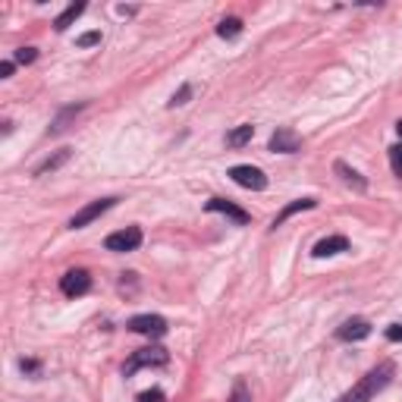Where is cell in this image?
<instances>
[{"instance_id":"obj_11","label":"cell","mask_w":402,"mask_h":402,"mask_svg":"<svg viewBox=\"0 0 402 402\" xmlns=\"http://www.w3.org/2000/svg\"><path fill=\"white\" fill-rule=\"evenodd\" d=\"M339 251H349V239L345 236H327V239H320V242L314 245L311 255L314 258H333V255H339Z\"/></svg>"},{"instance_id":"obj_21","label":"cell","mask_w":402,"mask_h":402,"mask_svg":"<svg viewBox=\"0 0 402 402\" xmlns=\"http://www.w3.org/2000/svg\"><path fill=\"white\" fill-rule=\"evenodd\" d=\"M188 98H192V85H182L179 91H176L173 98H170V107H182V104H186Z\"/></svg>"},{"instance_id":"obj_22","label":"cell","mask_w":402,"mask_h":402,"mask_svg":"<svg viewBox=\"0 0 402 402\" xmlns=\"http://www.w3.org/2000/svg\"><path fill=\"white\" fill-rule=\"evenodd\" d=\"M35 57H38L35 47H19L16 50V63H35Z\"/></svg>"},{"instance_id":"obj_14","label":"cell","mask_w":402,"mask_h":402,"mask_svg":"<svg viewBox=\"0 0 402 402\" xmlns=\"http://www.w3.org/2000/svg\"><path fill=\"white\" fill-rule=\"evenodd\" d=\"M82 13H85V3H69V6H66V10H63V13H60V16H57L54 29H57V31H66V29H69V25H73V22H75V19H79V16H82Z\"/></svg>"},{"instance_id":"obj_10","label":"cell","mask_w":402,"mask_h":402,"mask_svg":"<svg viewBox=\"0 0 402 402\" xmlns=\"http://www.w3.org/2000/svg\"><path fill=\"white\" fill-rule=\"evenodd\" d=\"M336 336L343 339V343H355V339H364L371 336V324L364 318H349L343 327L336 330Z\"/></svg>"},{"instance_id":"obj_7","label":"cell","mask_w":402,"mask_h":402,"mask_svg":"<svg viewBox=\"0 0 402 402\" xmlns=\"http://www.w3.org/2000/svg\"><path fill=\"white\" fill-rule=\"evenodd\" d=\"M60 289H63V295H69V299L85 295L88 289H91V276H88V270H66L60 280Z\"/></svg>"},{"instance_id":"obj_3","label":"cell","mask_w":402,"mask_h":402,"mask_svg":"<svg viewBox=\"0 0 402 402\" xmlns=\"http://www.w3.org/2000/svg\"><path fill=\"white\" fill-rule=\"evenodd\" d=\"M230 179L236 182V186L242 188H251V192H261V188H267V176H264V170L251 167V163H239V167L230 170Z\"/></svg>"},{"instance_id":"obj_20","label":"cell","mask_w":402,"mask_h":402,"mask_svg":"<svg viewBox=\"0 0 402 402\" xmlns=\"http://www.w3.org/2000/svg\"><path fill=\"white\" fill-rule=\"evenodd\" d=\"M389 167H393V173L402 179V144H393V148H389Z\"/></svg>"},{"instance_id":"obj_5","label":"cell","mask_w":402,"mask_h":402,"mask_svg":"<svg viewBox=\"0 0 402 402\" xmlns=\"http://www.w3.org/2000/svg\"><path fill=\"white\" fill-rule=\"evenodd\" d=\"M126 327H129L132 333H144V336H151V339H157V336L167 333V320H163L161 314H135Z\"/></svg>"},{"instance_id":"obj_12","label":"cell","mask_w":402,"mask_h":402,"mask_svg":"<svg viewBox=\"0 0 402 402\" xmlns=\"http://www.w3.org/2000/svg\"><path fill=\"white\" fill-rule=\"evenodd\" d=\"M314 204H318V201H314V198H299V201H292V204H286V207H283V211L274 217V230H276V226H283V223H286V220L292 217V214H299V211H311Z\"/></svg>"},{"instance_id":"obj_15","label":"cell","mask_w":402,"mask_h":402,"mask_svg":"<svg viewBox=\"0 0 402 402\" xmlns=\"http://www.w3.org/2000/svg\"><path fill=\"white\" fill-rule=\"evenodd\" d=\"M251 135H255V126H251V123L236 126L232 132H226V144H230V148H242V144L251 142Z\"/></svg>"},{"instance_id":"obj_6","label":"cell","mask_w":402,"mask_h":402,"mask_svg":"<svg viewBox=\"0 0 402 402\" xmlns=\"http://www.w3.org/2000/svg\"><path fill=\"white\" fill-rule=\"evenodd\" d=\"M113 204H117V198H98V201H91V204H85L73 220H69V230H82V226H88L91 220H98L104 211H110Z\"/></svg>"},{"instance_id":"obj_1","label":"cell","mask_w":402,"mask_h":402,"mask_svg":"<svg viewBox=\"0 0 402 402\" xmlns=\"http://www.w3.org/2000/svg\"><path fill=\"white\" fill-rule=\"evenodd\" d=\"M393 374H396V364H393V362H380L377 368H371L368 374H364L362 380L355 383V387L345 389V393L339 396L336 402H371L383 387H387Z\"/></svg>"},{"instance_id":"obj_17","label":"cell","mask_w":402,"mask_h":402,"mask_svg":"<svg viewBox=\"0 0 402 402\" xmlns=\"http://www.w3.org/2000/svg\"><path fill=\"white\" fill-rule=\"evenodd\" d=\"M239 31H242V19H236V16L223 19V22L217 25V35H220V38H236Z\"/></svg>"},{"instance_id":"obj_26","label":"cell","mask_w":402,"mask_h":402,"mask_svg":"<svg viewBox=\"0 0 402 402\" xmlns=\"http://www.w3.org/2000/svg\"><path fill=\"white\" fill-rule=\"evenodd\" d=\"M0 75H3V79H10V75H13V63L10 60L0 63Z\"/></svg>"},{"instance_id":"obj_9","label":"cell","mask_w":402,"mask_h":402,"mask_svg":"<svg viewBox=\"0 0 402 402\" xmlns=\"http://www.w3.org/2000/svg\"><path fill=\"white\" fill-rule=\"evenodd\" d=\"M299 144H302V138L295 135L292 129H276L274 135H270V151H276V154H295L299 151Z\"/></svg>"},{"instance_id":"obj_18","label":"cell","mask_w":402,"mask_h":402,"mask_svg":"<svg viewBox=\"0 0 402 402\" xmlns=\"http://www.w3.org/2000/svg\"><path fill=\"white\" fill-rule=\"evenodd\" d=\"M82 107H85V104H75V107H66V110H63V113H60V117H57V119H54V126H50V132H63V129H66V119H69V117H75V113H79V110H82Z\"/></svg>"},{"instance_id":"obj_19","label":"cell","mask_w":402,"mask_h":402,"mask_svg":"<svg viewBox=\"0 0 402 402\" xmlns=\"http://www.w3.org/2000/svg\"><path fill=\"white\" fill-rule=\"evenodd\" d=\"M230 402H251V393H248V387H245V380H236V383H232Z\"/></svg>"},{"instance_id":"obj_4","label":"cell","mask_w":402,"mask_h":402,"mask_svg":"<svg viewBox=\"0 0 402 402\" xmlns=\"http://www.w3.org/2000/svg\"><path fill=\"white\" fill-rule=\"evenodd\" d=\"M138 245H142V230H138V226H126V230L110 232V236L104 239L107 251H135Z\"/></svg>"},{"instance_id":"obj_13","label":"cell","mask_w":402,"mask_h":402,"mask_svg":"<svg viewBox=\"0 0 402 402\" xmlns=\"http://www.w3.org/2000/svg\"><path fill=\"white\" fill-rule=\"evenodd\" d=\"M333 170H336V173H339V176H343V182H345V186L358 188V192H364V188H368V182H364V176H362V173H358V170H352V167H349V163L336 161V167H333Z\"/></svg>"},{"instance_id":"obj_2","label":"cell","mask_w":402,"mask_h":402,"mask_svg":"<svg viewBox=\"0 0 402 402\" xmlns=\"http://www.w3.org/2000/svg\"><path fill=\"white\" fill-rule=\"evenodd\" d=\"M167 362H170L167 349H161V345H148V349L132 352V358L123 364V374L132 377L138 368H161V364H167Z\"/></svg>"},{"instance_id":"obj_27","label":"cell","mask_w":402,"mask_h":402,"mask_svg":"<svg viewBox=\"0 0 402 402\" xmlns=\"http://www.w3.org/2000/svg\"><path fill=\"white\" fill-rule=\"evenodd\" d=\"M396 132H399V135H402V119H399V123H396Z\"/></svg>"},{"instance_id":"obj_16","label":"cell","mask_w":402,"mask_h":402,"mask_svg":"<svg viewBox=\"0 0 402 402\" xmlns=\"http://www.w3.org/2000/svg\"><path fill=\"white\" fill-rule=\"evenodd\" d=\"M69 154H73V151H69V148H60V151H57V154H54V157H47V161H44V163H38V167H35V176H44V173H54V170H57V167H63V163H66V161H69Z\"/></svg>"},{"instance_id":"obj_8","label":"cell","mask_w":402,"mask_h":402,"mask_svg":"<svg viewBox=\"0 0 402 402\" xmlns=\"http://www.w3.org/2000/svg\"><path fill=\"white\" fill-rule=\"evenodd\" d=\"M204 211H211V214H226L230 220H236L239 226H245L251 220V214L248 211H242V207H236L232 201H226V198H211L204 204Z\"/></svg>"},{"instance_id":"obj_23","label":"cell","mask_w":402,"mask_h":402,"mask_svg":"<svg viewBox=\"0 0 402 402\" xmlns=\"http://www.w3.org/2000/svg\"><path fill=\"white\" fill-rule=\"evenodd\" d=\"M91 44H100V31H85L79 38V47H91Z\"/></svg>"},{"instance_id":"obj_24","label":"cell","mask_w":402,"mask_h":402,"mask_svg":"<svg viewBox=\"0 0 402 402\" xmlns=\"http://www.w3.org/2000/svg\"><path fill=\"white\" fill-rule=\"evenodd\" d=\"M138 402H163V393L161 389H144V393H138Z\"/></svg>"},{"instance_id":"obj_25","label":"cell","mask_w":402,"mask_h":402,"mask_svg":"<svg viewBox=\"0 0 402 402\" xmlns=\"http://www.w3.org/2000/svg\"><path fill=\"white\" fill-rule=\"evenodd\" d=\"M387 339H393V343H402V324L387 327Z\"/></svg>"}]
</instances>
